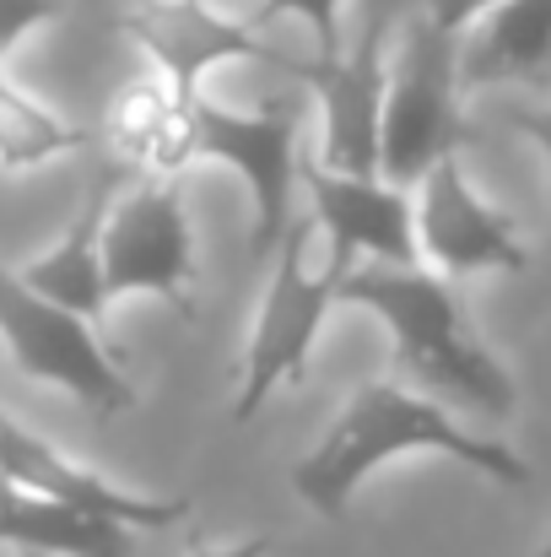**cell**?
<instances>
[{"mask_svg": "<svg viewBox=\"0 0 551 557\" xmlns=\"http://www.w3.org/2000/svg\"><path fill=\"white\" fill-rule=\"evenodd\" d=\"M400 455H449L471 466L476 476L498 487H530V460L514 455L498 438L465 433L438 400L395 384V379H367L347 395V406L330 417L320 444L292 466V493L320 515L341 520L367 476Z\"/></svg>", "mask_w": 551, "mask_h": 557, "instance_id": "1", "label": "cell"}, {"mask_svg": "<svg viewBox=\"0 0 551 557\" xmlns=\"http://www.w3.org/2000/svg\"><path fill=\"white\" fill-rule=\"evenodd\" d=\"M341 298L384 320L400 373H411L427 395H443L481 417H514V379L465 331L460 298L443 276H433L427 265H358L341 282Z\"/></svg>", "mask_w": 551, "mask_h": 557, "instance_id": "2", "label": "cell"}, {"mask_svg": "<svg viewBox=\"0 0 551 557\" xmlns=\"http://www.w3.org/2000/svg\"><path fill=\"white\" fill-rule=\"evenodd\" d=\"M271 255H276L271 287L260 298V320H254V336H249V352H243V373H238V400H233L238 422H254L260 406L281 384L303 379L309 352H314V342L325 331V314L341 298V282L352 276L341 260H330L314 216H292Z\"/></svg>", "mask_w": 551, "mask_h": 557, "instance_id": "3", "label": "cell"}, {"mask_svg": "<svg viewBox=\"0 0 551 557\" xmlns=\"http://www.w3.org/2000/svg\"><path fill=\"white\" fill-rule=\"evenodd\" d=\"M460 120V49L454 33L433 27L427 16L405 27L400 54L389 65V98H384V136H378V180L416 185L438 158H454L465 147Z\"/></svg>", "mask_w": 551, "mask_h": 557, "instance_id": "4", "label": "cell"}, {"mask_svg": "<svg viewBox=\"0 0 551 557\" xmlns=\"http://www.w3.org/2000/svg\"><path fill=\"white\" fill-rule=\"evenodd\" d=\"M0 342L33 384H54L98 417H120L141 406L136 379L114 363L98 325L38 298L16 271H0Z\"/></svg>", "mask_w": 551, "mask_h": 557, "instance_id": "5", "label": "cell"}, {"mask_svg": "<svg viewBox=\"0 0 551 557\" xmlns=\"http://www.w3.org/2000/svg\"><path fill=\"white\" fill-rule=\"evenodd\" d=\"M195 233L179 180H136L103 222V287L114 298H163L195 325Z\"/></svg>", "mask_w": 551, "mask_h": 557, "instance_id": "6", "label": "cell"}, {"mask_svg": "<svg viewBox=\"0 0 551 557\" xmlns=\"http://www.w3.org/2000/svg\"><path fill=\"white\" fill-rule=\"evenodd\" d=\"M195 147L200 158L227 163L249 189V255H271L292 222V185H298V103L271 98L260 109H222L195 92Z\"/></svg>", "mask_w": 551, "mask_h": 557, "instance_id": "7", "label": "cell"}, {"mask_svg": "<svg viewBox=\"0 0 551 557\" xmlns=\"http://www.w3.org/2000/svg\"><path fill=\"white\" fill-rule=\"evenodd\" d=\"M389 0H373L363 38L341 54L287 60V76H298L320 103V163L336 174H378V136H384V98H389V65H384V33H389Z\"/></svg>", "mask_w": 551, "mask_h": 557, "instance_id": "8", "label": "cell"}, {"mask_svg": "<svg viewBox=\"0 0 551 557\" xmlns=\"http://www.w3.org/2000/svg\"><path fill=\"white\" fill-rule=\"evenodd\" d=\"M411 222H416V260L443 282L481 276V271H509V276L530 271V249L519 244L514 222L481 200V189L460 169V152L438 158L416 180Z\"/></svg>", "mask_w": 551, "mask_h": 557, "instance_id": "9", "label": "cell"}, {"mask_svg": "<svg viewBox=\"0 0 551 557\" xmlns=\"http://www.w3.org/2000/svg\"><path fill=\"white\" fill-rule=\"evenodd\" d=\"M114 33L130 38L152 60V71H163L189 98L200 92L205 71H216V65L260 60V65L287 71V54L249 16H227L211 0H125Z\"/></svg>", "mask_w": 551, "mask_h": 557, "instance_id": "10", "label": "cell"}, {"mask_svg": "<svg viewBox=\"0 0 551 557\" xmlns=\"http://www.w3.org/2000/svg\"><path fill=\"white\" fill-rule=\"evenodd\" d=\"M0 487H16L27 498L65 504V509L130 525V531H168L189 515V498H147V493H130V487L98 476L92 466L71 460L43 433L16 422L5 406H0Z\"/></svg>", "mask_w": 551, "mask_h": 557, "instance_id": "11", "label": "cell"}, {"mask_svg": "<svg viewBox=\"0 0 551 557\" xmlns=\"http://www.w3.org/2000/svg\"><path fill=\"white\" fill-rule=\"evenodd\" d=\"M298 180L309 189V216L320 222V238L330 260L358 271V260L373 265H422L416 260V222H411V195L389 180L363 174H336L320 163V152L298 158Z\"/></svg>", "mask_w": 551, "mask_h": 557, "instance_id": "12", "label": "cell"}, {"mask_svg": "<svg viewBox=\"0 0 551 557\" xmlns=\"http://www.w3.org/2000/svg\"><path fill=\"white\" fill-rule=\"evenodd\" d=\"M103 136H109L114 163L136 180H179L200 158V147H195V98L179 92L163 71H147V76H136V82H125L114 92Z\"/></svg>", "mask_w": 551, "mask_h": 557, "instance_id": "13", "label": "cell"}, {"mask_svg": "<svg viewBox=\"0 0 551 557\" xmlns=\"http://www.w3.org/2000/svg\"><path fill=\"white\" fill-rule=\"evenodd\" d=\"M120 180H125V169L103 174L98 189L87 195V206L76 211V222L60 233V244L43 249V255H33V260L16 271L38 298L60 304L65 314H76V320H87V325H103V314H109V287H103V222H109V206H114V195H120Z\"/></svg>", "mask_w": 551, "mask_h": 557, "instance_id": "14", "label": "cell"}, {"mask_svg": "<svg viewBox=\"0 0 551 557\" xmlns=\"http://www.w3.org/2000/svg\"><path fill=\"white\" fill-rule=\"evenodd\" d=\"M551 76V0H509L481 16L471 49H460V82H547Z\"/></svg>", "mask_w": 551, "mask_h": 557, "instance_id": "15", "label": "cell"}, {"mask_svg": "<svg viewBox=\"0 0 551 557\" xmlns=\"http://www.w3.org/2000/svg\"><path fill=\"white\" fill-rule=\"evenodd\" d=\"M0 542L16 547L22 557H130L136 553V531L65 509V504H43L27 498L16 487H0Z\"/></svg>", "mask_w": 551, "mask_h": 557, "instance_id": "16", "label": "cell"}, {"mask_svg": "<svg viewBox=\"0 0 551 557\" xmlns=\"http://www.w3.org/2000/svg\"><path fill=\"white\" fill-rule=\"evenodd\" d=\"M87 147V131L71 125L65 114H54L49 103H38L22 82L5 76L0 65V169L22 174V169H43L54 158H71Z\"/></svg>", "mask_w": 551, "mask_h": 557, "instance_id": "17", "label": "cell"}, {"mask_svg": "<svg viewBox=\"0 0 551 557\" xmlns=\"http://www.w3.org/2000/svg\"><path fill=\"white\" fill-rule=\"evenodd\" d=\"M341 11H347V0H260V11L249 16L260 33H271L281 16H298L309 33H314V54H341L347 44H341Z\"/></svg>", "mask_w": 551, "mask_h": 557, "instance_id": "18", "label": "cell"}, {"mask_svg": "<svg viewBox=\"0 0 551 557\" xmlns=\"http://www.w3.org/2000/svg\"><path fill=\"white\" fill-rule=\"evenodd\" d=\"M65 11V0H0V54H11L33 27H49Z\"/></svg>", "mask_w": 551, "mask_h": 557, "instance_id": "19", "label": "cell"}, {"mask_svg": "<svg viewBox=\"0 0 551 557\" xmlns=\"http://www.w3.org/2000/svg\"><path fill=\"white\" fill-rule=\"evenodd\" d=\"M498 5H509V0H427V22L460 38L471 22H481V16L498 11Z\"/></svg>", "mask_w": 551, "mask_h": 557, "instance_id": "20", "label": "cell"}, {"mask_svg": "<svg viewBox=\"0 0 551 557\" xmlns=\"http://www.w3.org/2000/svg\"><path fill=\"white\" fill-rule=\"evenodd\" d=\"M271 536H243V542H195L189 557H271Z\"/></svg>", "mask_w": 551, "mask_h": 557, "instance_id": "21", "label": "cell"}, {"mask_svg": "<svg viewBox=\"0 0 551 557\" xmlns=\"http://www.w3.org/2000/svg\"><path fill=\"white\" fill-rule=\"evenodd\" d=\"M509 125H514L525 141H536V147L547 152V169H551V109H514Z\"/></svg>", "mask_w": 551, "mask_h": 557, "instance_id": "22", "label": "cell"}, {"mask_svg": "<svg viewBox=\"0 0 551 557\" xmlns=\"http://www.w3.org/2000/svg\"><path fill=\"white\" fill-rule=\"evenodd\" d=\"M530 557H551V536H547V542H541V547H536V553H530Z\"/></svg>", "mask_w": 551, "mask_h": 557, "instance_id": "23", "label": "cell"}, {"mask_svg": "<svg viewBox=\"0 0 551 557\" xmlns=\"http://www.w3.org/2000/svg\"><path fill=\"white\" fill-rule=\"evenodd\" d=\"M0 65H5V54H0Z\"/></svg>", "mask_w": 551, "mask_h": 557, "instance_id": "24", "label": "cell"}, {"mask_svg": "<svg viewBox=\"0 0 551 557\" xmlns=\"http://www.w3.org/2000/svg\"><path fill=\"white\" fill-rule=\"evenodd\" d=\"M389 5H395V0H389Z\"/></svg>", "mask_w": 551, "mask_h": 557, "instance_id": "25", "label": "cell"}]
</instances>
